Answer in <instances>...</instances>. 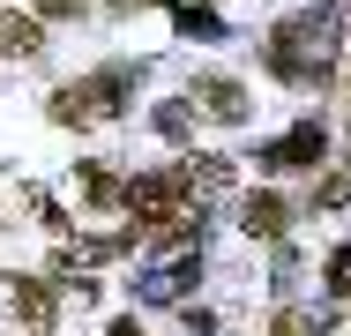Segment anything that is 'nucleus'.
Instances as JSON below:
<instances>
[{
  "mask_svg": "<svg viewBox=\"0 0 351 336\" xmlns=\"http://www.w3.org/2000/svg\"><path fill=\"white\" fill-rule=\"evenodd\" d=\"M120 247H128V239H60V247H53V276H90V269L112 262Z\"/></svg>",
  "mask_w": 351,
  "mask_h": 336,
  "instance_id": "nucleus-3",
  "label": "nucleus"
},
{
  "mask_svg": "<svg viewBox=\"0 0 351 336\" xmlns=\"http://www.w3.org/2000/svg\"><path fill=\"white\" fill-rule=\"evenodd\" d=\"M112 336H142V329H135V322H112Z\"/></svg>",
  "mask_w": 351,
  "mask_h": 336,
  "instance_id": "nucleus-14",
  "label": "nucleus"
},
{
  "mask_svg": "<svg viewBox=\"0 0 351 336\" xmlns=\"http://www.w3.org/2000/svg\"><path fill=\"white\" fill-rule=\"evenodd\" d=\"M180 172H187V187H224V180H232V165H224V157H187Z\"/></svg>",
  "mask_w": 351,
  "mask_h": 336,
  "instance_id": "nucleus-9",
  "label": "nucleus"
},
{
  "mask_svg": "<svg viewBox=\"0 0 351 336\" xmlns=\"http://www.w3.org/2000/svg\"><path fill=\"white\" fill-rule=\"evenodd\" d=\"M314 157H322V128H291L284 142L262 149V165H314Z\"/></svg>",
  "mask_w": 351,
  "mask_h": 336,
  "instance_id": "nucleus-6",
  "label": "nucleus"
},
{
  "mask_svg": "<svg viewBox=\"0 0 351 336\" xmlns=\"http://www.w3.org/2000/svg\"><path fill=\"white\" fill-rule=\"evenodd\" d=\"M0 307L23 314V322H53V314H60L53 284H38V276H8V284H0Z\"/></svg>",
  "mask_w": 351,
  "mask_h": 336,
  "instance_id": "nucleus-2",
  "label": "nucleus"
},
{
  "mask_svg": "<svg viewBox=\"0 0 351 336\" xmlns=\"http://www.w3.org/2000/svg\"><path fill=\"white\" fill-rule=\"evenodd\" d=\"M82 195H90V202H128V187L105 180V165H82Z\"/></svg>",
  "mask_w": 351,
  "mask_h": 336,
  "instance_id": "nucleus-10",
  "label": "nucleus"
},
{
  "mask_svg": "<svg viewBox=\"0 0 351 336\" xmlns=\"http://www.w3.org/2000/svg\"><path fill=\"white\" fill-rule=\"evenodd\" d=\"M277 224H284V202L277 195H254V202H247V232H254V239H277Z\"/></svg>",
  "mask_w": 351,
  "mask_h": 336,
  "instance_id": "nucleus-8",
  "label": "nucleus"
},
{
  "mask_svg": "<svg viewBox=\"0 0 351 336\" xmlns=\"http://www.w3.org/2000/svg\"><path fill=\"white\" fill-rule=\"evenodd\" d=\"M38 15H75V0H38Z\"/></svg>",
  "mask_w": 351,
  "mask_h": 336,
  "instance_id": "nucleus-13",
  "label": "nucleus"
},
{
  "mask_svg": "<svg viewBox=\"0 0 351 336\" xmlns=\"http://www.w3.org/2000/svg\"><path fill=\"white\" fill-rule=\"evenodd\" d=\"M120 105H128V67H105V75H90V82L53 90V120H60V128H97V120H112Z\"/></svg>",
  "mask_w": 351,
  "mask_h": 336,
  "instance_id": "nucleus-1",
  "label": "nucleus"
},
{
  "mask_svg": "<svg viewBox=\"0 0 351 336\" xmlns=\"http://www.w3.org/2000/svg\"><path fill=\"white\" fill-rule=\"evenodd\" d=\"M157 128H165V134H187V105H157Z\"/></svg>",
  "mask_w": 351,
  "mask_h": 336,
  "instance_id": "nucleus-12",
  "label": "nucleus"
},
{
  "mask_svg": "<svg viewBox=\"0 0 351 336\" xmlns=\"http://www.w3.org/2000/svg\"><path fill=\"white\" fill-rule=\"evenodd\" d=\"M329 291H351V247L329 254Z\"/></svg>",
  "mask_w": 351,
  "mask_h": 336,
  "instance_id": "nucleus-11",
  "label": "nucleus"
},
{
  "mask_svg": "<svg viewBox=\"0 0 351 336\" xmlns=\"http://www.w3.org/2000/svg\"><path fill=\"white\" fill-rule=\"evenodd\" d=\"M195 276H202V262H195V254H180L172 269H157V276L142 284V299H157V307H172V299H180V291H187Z\"/></svg>",
  "mask_w": 351,
  "mask_h": 336,
  "instance_id": "nucleus-5",
  "label": "nucleus"
},
{
  "mask_svg": "<svg viewBox=\"0 0 351 336\" xmlns=\"http://www.w3.org/2000/svg\"><path fill=\"white\" fill-rule=\"evenodd\" d=\"M195 105H210V120H247V90L232 75H202L195 82Z\"/></svg>",
  "mask_w": 351,
  "mask_h": 336,
  "instance_id": "nucleus-4",
  "label": "nucleus"
},
{
  "mask_svg": "<svg viewBox=\"0 0 351 336\" xmlns=\"http://www.w3.org/2000/svg\"><path fill=\"white\" fill-rule=\"evenodd\" d=\"M38 45H45V23H38V15H0V53L30 60Z\"/></svg>",
  "mask_w": 351,
  "mask_h": 336,
  "instance_id": "nucleus-7",
  "label": "nucleus"
}]
</instances>
